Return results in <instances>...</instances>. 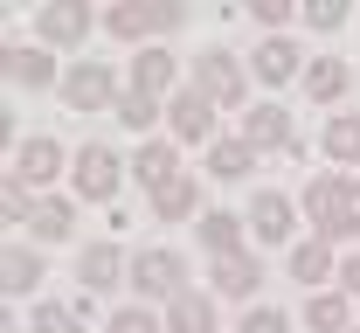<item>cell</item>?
Masks as SVG:
<instances>
[{"instance_id": "6", "label": "cell", "mask_w": 360, "mask_h": 333, "mask_svg": "<svg viewBox=\"0 0 360 333\" xmlns=\"http://www.w3.org/2000/svg\"><path fill=\"white\" fill-rule=\"evenodd\" d=\"M243 139L257 146V153H291L298 160V132H291V111L284 104H250L243 111Z\"/></svg>"}, {"instance_id": "31", "label": "cell", "mask_w": 360, "mask_h": 333, "mask_svg": "<svg viewBox=\"0 0 360 333\" xmlns=\"http://www.w3.org/2000/svg\"><path fill=\"white\" fill-rule=\"evenodd\" d=\"M305 28H319V35L347 28V0H305Z\"/></svg>"}, {"instance_id": "29", "label": "cell", "mask_w": 360, "mask_h": 333, "mask_svg": "<svg viewBox=\"0 0 360 333\" xmlns=\"http://www.w3.org/2000/svg\"><path fill=\"white\" fill-rule=\"evenodd\" d=\"M35 333H84V313L63 306V299H42L35 306Z\"/></svg>"}, {"instance_id": "3", "label": "cell", "mask_w": 360, "mask_h": 333, "mask_svg": "<svg viewBox=\"0 0 360 333\" xmlns=\"http://www.w3.org/2000/svg\"><path fill=\"white\" fill-rule=\"evenodd\" d=\"M118 181H125V167H118V153L104 139L77 146V160H70V188L77 201H118Z\"/></svg>"}, {"instance_id": "14", "label": "cell", "mask_w": 360, "mask_h": 333, "mask_svg": "<svg viewBox=\"0 0 360 333\" xmlns=\"http://www.w3.org/2000/svg\"><path fill=\"white\" fill-rule=\"evenodd\" d=\"M132 181L139 188H167V181H180V139H146L139 146V160H132Z\"/></svg>"}, {"instance_id": "27", "label": "cell", "mask_w": 360, "mask_h": 333, "mask_svg": "<svg viewBox=\"0 0 360 333\" xmlns=\"http://www.w3.org/2000/svg\"><path fill=\"white\" fill-rule=\"evenodd\" d=\"M97 21H104V28H111L118 42H139V49L153 42V28H146V0H118V7H104Z\"/></svg>"}, {"instance_id": "2", "label": "cell", "mask_w": 360, "mask_h": 333, "mask_svg": "<svg viewBox=\"0 0 360 333\" xmlns=\"http://www.w3.org/2000/svg\"><path fill=\"white\" fill-rule=\"evenodd\" d=\"M132 291H139V299H167V306H174L180 291H187V257L167 250V243L132 250Z\"/></svg>"}, {"instance_id": "22", "label": "cell", "mask_w": 360, "mask_h": 333, "mask_svg": "<svg viewBox=\"0 0 360 333\" xmlns=\"http://www.w3.org/2000/svg\"><path fill=\"white\" fill-rule=\"evenodd\" d=\"M153 215H160V222H187V215H201V188H194V174H180V181H167V188L153 194Z\"/></svg>"}, {"instance_id": "25", "label": "cell", "mask_w": 360, "mask_h": 333, "mask_svg": "<svg viewBox=\"0 0 360 333\" xmlns=\"http://www.w3.org/2000/svg\"><path fill=\"white\" fill-rule=\"evenodd\" d=\"M250 167H257V146L243 139V132L208 146V174H215V181H236V174H250Z\"/></svg>"}, {"instance_id": "24", "label": "cell", "mask_w": 360, "mask_h": 333, "mask_svg": "<svg viewBox=\"0 0 360 333\" xmlns=\"http://www.w3.org/2000/svg\"><path fill=\"white\" fill-rule=\"evenodd\" d=\"M0 285H7V291H35V285H42V250L7 243V257H0Z\"/></svg>"}, {"instance_id": "12", "label": "cell", "mask_w": 360, "mask_h": 333, "mask_svg": "<svg viewBox=\"0 0 360 333\" xmlns=\"http://www.w3.org/2000/svg\"><path fill=\"white\" fill-rule=\"evenodd\" d=\"M56 174H70L63 146H56V139H21V153H14V181H21V188H49Z\"/></svg>"}, {"instance_id": "5", "label": "cell", "mask_w": 360, "mask_h": 333, "mask_svg": "<svg viewBox=\"0 0 360 333\" xmlns=\"http://www.w3.org/2000/svg\"><path fill=\"white\" fill-rule=\"evenodd\" d=\"M63 97H70V111H104V104L125 97V84H118L111 63H70L63 70Z\"/></svg>"}, {"instance_id": "35", "label": "cell", "mask_w": 360, "mask_h": 333, "mask_svg": "<svg viewBox=\"0 0 360 333\" xmlns=\"http://www.w3.org/2000/svg\"><path fill=\"white\" fill-rule=\"evenodd\" d=\"M340 285L360 299V250H347V264H340Z\"/></svg>"}, {"instance_id": "17", "label": "cell", "mask_w": 360, "mask_h": 333, "mask_svg": "<svg viewBox=\"0 0 360 333\" xmlns=\"http://www.w3.org/2000/svg\"><path fill=\"white\" fill-rule=\"evenodd\" d=\"M174 77H180V70H174V56H167L160 42H146V49L132 56V91H146V97H167V91H174Z\"/></svg>"}, {"instance_id": "13", "label": "cell", "mask_w": 360, "mask_h": 333, "mask_svg": "<svg viewBox=\"0 0 360 333\" xmlns=\"http://www.w3.org/2000/svg\"><path fill=\"white\" fill-rule=\"evenodd\" d=\"M298 84H305V97H312V104H340V97H347V84H354V63H347V56H312Z\"/></svg>"}, {"instance_id": "10", "label": "cell", "mask_w": 360, "mask_h": 333, "mask_svg": "<svg viewBox=\"0 0 360 333\" xmlns=\"http://www.w3.org/2000/svg\"><path fill=\"white\" fill-rule=\"evenodd\" d=\"M243 222H250V237H257V243H277V250H291V222H298V215H291V194L264 188L257 201H250V215H243Z\"/></svg>"}, {"instance_id": "18", "label": "cell", "mask_w": 360, "mask_h": 333, "mask_svg": "<svg viewBox=\"0 0 360 333\" xmlns=\"http://www.w3.org/2000/svg\"><path fill=\"white\" fill-rule=\"evenodd\" d=\"M291 278H298V285H333V278H340V264H333V243H319V237L291 243Z\"/></svg>"}, {"instance_id": "15", "label": "cell", "mask_w": 360, "mask_h": 333, "mask_svg": "<svg viewBox=\"0 0 360 333\" xmlns=\"http://www.w3.org/2000/svg\"><path fill=\"white\" fill-rule=\"evenodd\" d=\"M0 70H7V84H21V91H42V84H63V77H56V56H49L42 42H35V49H14V42H7Z\"/></svg>"}, {"instance_id": "28", "label": "cell", "mask_w": 360, "mask_h": 333, "mask_svg": "<svg viewBox=\"0 0 360 333\" xmlns=\"http://www.w3.org/2000/svg\"><path fill=\"white\" fill-rule=\"evenodd\" d=\"M111 111H118V125H125V132H153V125H160V118H167V111H160V97H146V91H132V84H125V97H118V104H111Z\"/></svg>"}, {"instance_id": "37", "label": "cell", "mask_w": 360, "mask_h": 333, "mask_svg": "<svg viewBox=\"0 0 360 333\" xmlns=\"http://www.w3.org/2000/svg\"><path fill=\"white\" fill-rule=\"evenodd\" d=\"M7 333H14V320H7Z\"/></svg>"}, {"instance_id": "20", "label": "cell", "mask_w": 360, "mask_h": 333, "mask_svg": "<svg viewBox=\"0 0 360 333\" xmlns=\"http://www.w3.org/2000/svg\"><path fill=\"white\" fill-rule=\"evenodd\" d=\"M167 333H215V299L208 291H180L167 306Z\"/></svg>"}, {"instance_id": "8", "label": "cell", "mask_w": 360, "mask_h": 333, "mask_svg": "<svg viewBox=\"0 0 360 333\" xmlns=\"http://www.w3.org/2000/svg\"><path fill=\"white\" fill-rule=\"evenodd\" d=\"M305 63H312V56L291 42V35H264L257 56H250V77H257V84H291V77H305Z\"/></svg>"}, {"instance_id": "4", "label": "cell", "mask_w": 360, "mask_h": 333, "mask_svg": "<svg viewBox=\"0 0 360 333\" xmlns=\"http://www.w3.org/2000/svg\"><path fill=\"white\" fill-rule=\"evenodd\" d=\"M194 91L208 97V104H229V111H236V104L250 97V70H243L229 49H201V56H194Z\"/></svg>"}, {"instance_id": "26", "label": "cell", "mask_w": 360, "mask_h": 333, "mask_svg": "<svg viewBox=\"0 0 360 333\" xmlns=\"http://www.w3.org/2000/svg\"><path fill=\"white\" fill-rule=\"evenodd\" d=\"M243 237H250V222H236L229 208H208V215H201V243H208L215 257H236V250H243Z\"/></svg>"}, {"instance_id": "19", "label": "cell", "mask_w": 360, "mask_h": 333, "mask_svg": "<svg viewBox=\"0 0 360 333\" xmlns=\"http://www.w3.org/2000/svg\"><path fill=\"white\" fill-rule=\"evenodd\" d=\"M305 327L312 333H354V291H312Z\"/></svg>"}, {"instance_id": "34", "label": "cell", "mask_w": 360, "mask_h": 333, "mask_svg": "<svg viewBox=\"0 0 360 333\" xmlns=\"http://www.w3.org/2000/svg\"><path fill=\"white\" fill-rule=\"evenodd\" d=\"M250 14L264 21L270 35H284V21H291V0H250Z\"/></svg>"}, {"instance_id": "21", "label": "cell", "mask_w": 360, "mask_h": 333, "mask_svg": "<svg viewBox=\"0 0 360 333\" xmlns=\"http://www.w3.org/2000/svg\"><path fill=\"white\" fill-rule=\"evenodd\" d=\"M28 230H35L42 243H70V230H77V201H63V194H42Z\"/></svg>"}, {"instance_id": "30", "label": "cell", "mask_w": 360, "mask_h": 333, "mask_svg": "<svg viewBox=\"0 0 360 333\" xmlns=\"http://www.w3.org/2000/svg\"><path fill=\"white\" fill-rule=\"evenodd\" d=\"M0 215H7V230H14V222H35V188H21V181L7 174V194H0Z\"/></svg>"}, {"instance_id": "23", "label": "cell", "mask_w": 360, "mask_h": 333, "mask_svg": "<svg viewBox=\"0 0 360 333\" xmlns=\"http://www.w3.org/2000/svg\"><path fill=\"white\" fill-rule=\"evenodd\" d=\"M326 160H333V167H354V174H360V118H354V111L326 118Z\"/></svg>"}, {"instance_id": "32", "label": "cell", "mask_w": 360, "mask_h": 333, "mask_svg": "<svg viewBox=\"0 0 360 333\" xmlns=\"http://www.w3.org/2000/svg\"><path fill=\"white\" fill-rule=\"evenodd\" d=\"M236 333H291V313H277V306H257V313H243V327Z\"/></svg>"}, {"instance_id": "36", "label": "cell", "mask_w": 360, "mask_h": 333, "mask_svg": "<svg viewBox=\"0 0 360 333\" xmlns=\"http://www.w3.org/2000/svg\"><path fill=\"white\" fill-rule=\"evenodd\" d=\"M354 194H360V174H354Z\"/></svg>"}, {"instance_id": "11", "label": "cell", "mask_w": 360, "mask_h": 333, "mask_svg": "<svg viewBox=\"0 0 360 333\" xmlns=\"http://www.w3.org/2000/svg\"><path fill=\"white\" fill-rule=\"evenodd\" d=\"M118 278H132L125 250H118V243H84V257H77V285H84V291H111Z\"/></svg>"}, {"instance_id": "33", "label": "cell", "mask_w": 360, "mask_h": 333, "mask_svg": "<svg viewBox=\"0 0 360 333\" xmlns=\"http://www.w3.org/2000/svg\"><path fill=\"white\" fill-rule=\"evenodd\" d=\"M111 333H160V320H153L146 306H118V313H111Z\"/></svg>"}, {"instance_id": "7", "label": "cell", "mask_w": 360, "mask_h": 333, "mask_svg": "<svg viewBox=\"0 0 360 333\" xmlns=\"http://www.w3.org/2000/svg\"><path fill=\"white\" fill-rule=\"evenodd\" d=\"M167 125H174L180 146H215V104L187 84V91H174V104H167Z\"/></svg>"}, {"instance_id": "9", "label": "cell", "mask_w": 360, "mask_h": 333, "mask_svg": "<svg viewBox=\"0 0 360 333\" xmlns=\"http://www.w3.org/2000/svg\"><path fill=\"white\" fill-rule=\"evenodd\" d=\"M35 35H42V49H77L90 35V7L84 0H49L35 14Z\"/></svg>"}, {"instance_id": "1", "label": "cell", "mask_w": 360, "mask_h": 333, "mask_svg": "<svg viewBox=\"0 0 360 333\" xmlns=\"http://www.w3.org/2000/svg\"><path fill=\"white\" fill-rule=\"evenodd\" d=\"M305 215L319 243H354L360 237V194L347 174H312L305 181Z\"/></svg>"}, {"instance_id": "16", "label": "cell", "mask_w": 360, "mask_h": 333, "mask_svg": "<svg viewBox=\"0 0 360 333\" xmlns=\"http://www.w3.org/2000/svg\"><path fill=\"white\" fill-rule=\"evenodd\" d=\"M208 285L222 291V299H250V291L264 285V257L257 250H236V257H215V278Z\"/></svg>"}]
</instances>
